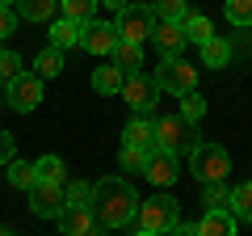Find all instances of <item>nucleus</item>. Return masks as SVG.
Returning <instances> with one entry per match:
<instances>
[{"mask_svg": "<svg viewBox=\"0 0 252 236\" xmlns=\"http://www.w3.org/2000/svg\"><path fill=\"white\" fill-rule=\"evenodd\" d=\"M177 211H181V202L172 198V194H152L147 202H139V211H135V228H139L143 236L172 232V228H177Z\"/></svg>", "mask_w": 252, "mask_h": 236, "instance_id": "2", "label": "nucleus"}, {"mask_svg": "<svg viewBox=\"0 0 252 236\" xmlns=\"http://www.w3.org/2000/svg\"><path fill=\"white\" fill-rule=\"evenodd\" d=\"M202 202H206V207H227V202H231V194H227V182H206V194H202Z\"/></svg>", "mask_w": 252, "mask_h": 236, "instance_id": "30", "label": "nucleus"}, {"mask_svg": "<svg viewBox=\"0 0 252 236\" xmlns=\"http://www.w3.org/2000/svg\"><path fill=\"white\" fill-rule=\"evenodd\" d=\"M13 30H17V13H13L9 4H0V38H9Z\"/></svg>", "mask_w": 252, "mask_h": 236, "instance_id": "34", "label": "nucleus"}, {"mask_svg": "<svg viewBox=\"0 0 252 236\" xmlns=\"http://www.w3.org/2000/svg\"><path fill=\"white\" fill-rule=\"evenodd\" d=\"M97 215H93V207H72V202H63V211H59V232H67V236H93L97 232Z\"/></svg>", "mask_w": 252, "mask_h": 236, "instance_id": "13", "label": "nucleus"}, {"mask_svg": "<svg viewBox=\"0 0 252 236\" xmlns=\"http://www.w3.org/2000/svg\"><path fill=\"white\" fill-rule=\"evenodd\" d=\"M139 202L143 198L135 194V186L126 182V177H101L93 186V215H97L101 228H126L135 219Z\"/></svg>", "mask_w": 252, "mask_h": 236, "instance_id": "1", "label": "nucleus"}, {"mask_svg": "<svg viewBox=\"0 0 252 236\" xmlns=\"http://www.w3.org/2000/svg\"><path fill=\"white\" fill-rule=\"evenodd\" d=\"M51 46H80V21H72V17H59L51 26Z\"/></svg>", "mask_w": 252, "mask_h": 236, "instance_id": "20", "label": "nucleus"}, {"mask_svg": "<svg viewBox=\"0 0 252 236\" xmlns=\"http://www.w3.org/2000/svg\"><path fill=\"white\" fill-rule=\"evenodd\" d=\"M13 76H21V55L17 51H0V80L9 84Z\"/></svg>", "mask_w": 252, "mask_h": 236, "instance_id": "32", "label": "nucleus"}, {"mask_svg": "<svg viewBox=\"0 0 252 236\" xmlns=\"http://www.w3.org/2000/svg\"><path fill=\"white\" fill-rule=\"evenodd\" d=\"M189 164H193V177H198L202 186H206V182H227V173H231V156H227V148L210 144V139L193 144Z\"/></svg>", "mask_w": 252, "mask_h": 236, "instance_id": "3", "label": "nucleus"}, {"mask_svg": "<svg viewBox=\"0 0 252 236\" xmlns=\"http://www.w3.org/2000/svg\"><path fill=\"white\" fill-rule=\"evenodd\" d=\"M181 21H185V34H189V42H198V46L206 42L210 34H215V26H210V21L202 17V13H185Z\"/></svg>", "mask_w": 252, "mask_h": 236, "instance_id": "25", "label": "nucleus"}, {"mask_svg": "<svg viewBox=\"0 0 252 236\" xmlns=\"http://www.w3.org/2000/svg\"><path fill=\"white\" fill-rule=\"evenodd\" d=\"M147 152H152V148H139V144H122V156H118L122 173H143V169H147Z\"/></svg>", "mask_w": 252, "mask_h": 236, "instance_id": "23", "label": "nucleus"}, {"mask_svg": "<svg viewBox=\"0 0 252 236\" xmlns=\"http://www.w3.org/2000/svg\"><path fill=\"white\" fill-rule=\"evenodd\" d=\"M63 202H72V207H93V186L89 182H72L63 190Z\"/></svg>", "mask_w": 252, "mask_h": 236, "instance_id": "28", "label": "nucleus"}, {"mask_svg": "<svg viewBox=\"0 0 252 236\" xmlns=\"http://www.w3.org/2000/svg\"><path fill=\"white\" fill-rule=\"evenodd\" d=\"M143 177H147L152 186H160V190L177 186V177H181L177 152H168V148H152V152H147V169H143Z\"/></svg>", "mask_w": 252, "mask_h": 236, "instance_id": "11", "label": "nucleus"}, {"mask_svg": "<svg viewBox=\"0 0 252 236\" xmlns=\"http://www.w3.org/2000/svg\"><path fill=\"white\" fill-rule=\"evenodd\" d=\"M122 80H126V72L118 64H101L97 72H93V89L101 93V97H114V93H122Z\"/></svg>", "mask_w": 252, "mask_h": 236, "instance_id": "16", "label": "nucleus"}, {"mask_svg": "<svg viewBox=\"0 0 252 236\" xmlns=\"http://www.w3.org/2000/svg\"><path fill=\"white\" fill-rule=\"evenodd\" d=\"M101 4H109V9H122V4H126V0H101Z\"/></svg>", "mask_w": 252, "mask_h": 236, "instance_id": "36", "label": "nucleus"}, {"mask_svg": "<svg viewBox=\"0 0 252 236\" xmlns=\"http://www.w3.org/2000/svg\"><path fill=\"white\" fill-rule=\"evenodd\" d=\"M26 194H30V211H34L38 219H59V211H63V182L38 177Z\"/></svg>", "mask_w": 252, "mask_h": 236, "instance_id": "9", "label": "nucleus"}, {"mask_svg": "<svg viewBox=\"0 0 252 236\" xmlns=\"http://www.w3.org/2000/svg\"><path fill=\"white\" fill-rule=\"evenodd\" d=\"M118 38H122V34H118L114 21H97V17H93V21H84V26H80V46L89 55H114Z\"/></svg>", "mask_w": 252, "mask_h": 236, "instance_id": "10", "label": "nucleus"}, {"mask_svg": "<svg viewBox=\"0 0 252 236\" xmlns=\"http://www.w3.org/2000/svg\"><path fill=\"white\" fill-rule=\"evenodd\" d=\"M156 148H168L177 156L193 152V131H189V118L185 114H160L156 122Z\"/></svg>", "mask_w": 252, "mask_h": 236, "instance_id": "5", "label": "nucleus"}, {"mask_svg": "<svg viewBox=\"0 0 252 236\" xmlns=\"http://www.w3.org/2000/svg\"><path fill=\"white\" fill-rule=\"evenodd\" d=\"M4 97H9V110H17V114H30V110L42 106V76H13L9 84H4Z\"/></svg>", "mask_w": 252, "mask_h": 236, "instance_id": "8", "label": "nucleus"}, {"mask_svg": "<svg viewBox=\"0 0 252 236\" xmlns=\"http://www.w3.org/2000/svg\"><path fill=\"white\" fill-rule=\"evenodd\" d=\"M34 72L38 76H59L63 72V46H46V51H38Z\"/></svg>", "mask_w": 252, "mask_h": 236, "instance_id": "22", "label": "nucleus"}, {"mask_svg": "<svg viewBox=\"0 0 252 236\" xmlns=\"http://www.w3.org/2000/svg\"><path fill=\"white\" fill-rule=\"evenodd\" d=\"M34 169H38V177H46V182H63V160L59 156H42Z\"/></svg>", "mask_w": 252, "mask_h": 236, "instance_id": "33", "label": "nucleus"}, {"mask_svg": "<svg viewBox=\"0 0 252 236\" xmlns=\"http://www.w3.org/2000/svg\"><path fill=\"white\" fill-rule=\"evenodd\" d=\"M17 4V17L30 21V26H38V21H51L55 13H59V0H13Z\"/></svg>", "mask_w": 252, "mask_h": 236, "instance_id": "15", "label": "nucleus"}, {"mask_svg": "<svg viewBox=\"0 0 252 236\" xmlns=\"http://www.w3.org/2000/svg\"><path fill=\"white\" fill-rule=\"evenodd\" d=\"M97 4L101 0H59V9H63V17H72V21H93V13H97Z\"/></svg>", "mask_w": 252, "mask_h": 236, "instance_id": "24", "label": "nucleus"}, {"mask_svg": "<svg viewBox=\"0 0 252 236\" xmlns=\"http://www.w3.org/2000/svg\"><path fill=\"white\" fill-rule=\"evenodd\" d=\"M235 224H240V219H235L231 207H206V215L198 219V232L202 236H231Z\"/></svg>", "mask_w": 252, "mask_h": 236, "instance_id": "14", "label": "nucleus"}, {"mask_svg": "<svg viewBox=\"0 0 252 236\" xmlns=\"http://www.w3.org/2000/svg\"><path fill=\"white\" fill-rule=\"evenodd\" d=\"M152 13H156V17H185V13H189V4H185V0H152Z\"/></svg>", "mask_w": 252, "mask_h": 236, "instance_id": "29", "label": "nucleus"}, {"mask_svg": "<svg viewBox=\"0 0 252 236\" xmlns=\"http://www.w3.org/2000/svg\"><path fill=\"white\" fill-rule=\"evenodd\" d=\"M156 80H160V93H193V84H198V72H193V64L189 59H181V55H160V72H156Z\"/></svg>", "mask_w": 252, "mask_h": 236, "instance_id": "6", "label": "nucleus"}, {"mask_svg": "<svg viewBox=\"0 0 252 236\" xmlns=\"http://www.w3.org/2000/svg\"><path fill=\"white\" fill-rule=\"evenodd\" d=\"M223 13H227V21H231V26H240V30L252 26V0H227Z\"/></svg>", "mask_w": 252, "mask_h": 236, "instance_id": "27", "label": "nucleus"}, {"mask_svg": "<svg viewBox=\"0 0 252 236\" xmlns=\"http://www.w3.org/2000/svg\"><path fill=\"white\" fill-rule=\"evenodd\" d=\"M118 34L122 38H130V42H152V30H156V13H152V4H135V0H126L122 9H118Z\"/></svg>", "mask_w": 252, "mask_h": 236, "instance_id": "4", "label": "nucleus"}, {"mask_svg": "<svg viewBox=\"0 0 252 236\" xmlns=\"http://www.w3.org/2000/svg\"><path fill=\"white\" fill-rule=\"evenodd\" d=\"M122 139H126V144H139V148H156V122H152L147 114L130 118L126 131H122Z\"/></svg>", "mask_w": 252, "mask_h": 236, "instance_id": "17", "label": "nucleus"}, {"mask_svg": "<svg viewBox=\"0 0 252 236\" xmlns=\"http://www.w3.org/2000/svg\"><path fill=\"white\" fill-rule=\"evenodd\" d=\"M152 42L160 55H181L189 46V34H185V21L177 17H156V30H152Z\"/></svg>", "mask_w": 252, "mask_h": 236, "instance_id": "12", "label": "nucleus"}, {"mask_svg": "<svg viewBox=\"0 0 252 236\" xmlns=\"http://www.w3.org/2000/svg\"><path fill=\"white\" fill-rule=\"evenodd\" d=\"M181 114H185L189 122H198V118L206 114V101H202L198 93H181Z\"/></svg>", "mask_w": 252, "mask_h": 236, "instance_id": "31", "label": "nucleus"}, {"mask_svg": "<svg viewBox=\"0 0 252 236\" xmlns=\"http://www.w3.org/2000/svg\"><path fill=\"white\" fill-rule=\"evenodd\" d=\"M114 64L122 68V72H139V68H143V46L130 42V38H118V46H114Z\"/></svg>", "mask_w": 252, "mask_h": 236, "instance_id": "18", "label": "nucleus"}, {"mask_svg": "<svg viewBox=\"0 0 252 236\" xmlns=\"http://www.w3.org/2000/svg\"><path fill=\"white\" fill-rule=\"evenodd\" d=\"M122 97L130 110H139V114H147V110L160 101V80H156L152 72H130L122 80Z\"/></svg>", "mask_w": 252, "mask_h": 236, "instance_id": "7", "label": "nucleus"}, {"mask_svg": "<svg viewBox=\"0 0 252 236\" xmlns=\"http://www.w3.org/2000/svg\"><path fill=\"white\" fill-rule=\"evenodd\" d=\"M38 182V169L26 160H9V186H17V190H30V186Z\"/></svg>", "mask_w": 252, "mask_h": 236, "instance_id": "26", "label": "nucleus"}, {"mask_svg": "<svg viewBox=\"0 0 252 236\" xmlns=\"http://www.w3.org/2000/svg\"><path fill=\"white\" fill-rule=\"evenodd\" d=\"M227 59H231V42L210 34L206 42H202V64L206 68H227Z\"/></svg>", "mask_w": 252, "mask_h": 236, "instance_id": "19", "label": "nucleus"}, {"mask_svg": "<svg viewBox=\"0 0 252 236\" xmlns=\"http://www.w3.org/2000/svg\"><path fill=\"white\" fill-rule=\"evenodd\" d=\"M227 207L235 211V219H240V224H252V182L235 186V190H231V202H227Z\"/></svg>", "mask_w": 252, "mask_h": 236, "instance_id": "21", "label": "nucleus"}, {"mask_svg": "<svg viewBox=\"0 0 252 236\" xmlns=\"http://www.w3.org/2000/svg\"><path fill=\"white\" fill-rule=\"evenodd\" d=\"M13 148H17V139L0 127V164H9V160H13Z\"/></svg>", "mask_w": 252, "mask_h": 236, "instance_id": "35", "label": "nucleus"}, {"mask_svg": "<svg viewBox=\"0 0 252 236\" xmlns=\"http://www.w3.org/2000/svg\"><path fill=\"white\" fill-rule=\"evenodd\" d=\"M0 4H13V0H0Z\"/></svg>", "mask_w": 252, "mask_h": 236, "instance_id": "37", "label": "nucleus"}]
</instances>
